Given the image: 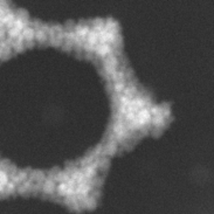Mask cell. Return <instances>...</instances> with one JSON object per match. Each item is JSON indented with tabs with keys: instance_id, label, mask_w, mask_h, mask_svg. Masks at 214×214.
<instances>
[{
	"instance_id": "4",
	"label": "cell",
	"mask_w": 214,
	"mask_h": 214,
	"mask_svg": "<svg viewBox=\"0 0 214 214\" xmlns=\"http://www.w3.org/2000/svg\"><path fill=\"white\" fill-rule=\"evenodd\" d=\"M126 86V81H117V82H113V91L115 94H121L123 89Z\"/></svg>"
},
{
	"instance_id": "1",
	"label": "cell",
	"mask_w": 214,
	"mask_h": 214,
	"mask_svg": "<svg viewBox=\"0 0 214 214\" xmlns=\"http://www.w3.org/2000/svg\"><path fill=\"white\" fill-rule=\"evenodd\" d=\"M42 192L46 194H53L55 192V182L52 178H46L42 184Z\"/></svg>"
},
{
	"instance_id": "7",
	"label": "cell",
	"mask_w": 214,
	"mask_h": 214,
	"mask_svg": "<svg viewBox=\"0 0 214 214\" xmlns=\"http://www.w3.org/2000/svg\"><path fill=\"white\" fill-rule=\"evenodd\" d=\"M16 190H15V184L13 182H7L5 185V193L7 194H11V193H14Z\"/></svg>"
},
{
	"instance_id": "10",
	"label": "cell",
	"mask_w": 214,
	"mask_h": 214,
	"mask_svg": "<svg viewBox=\"0 0 214 214\" xmlns=\"http://www.w3.org/2000/svg\"><path fill=\"white\" fill-rule=\"evenodd\" d=\"M26 191H28V190H27V188L25 187L24 185H21V186H19V187L16 188V192L20 193V194H24V193L26 192Z\"/></svg>"
},
{
	"instance_id": "9",
	"label": "cell",
	"mask_w": 214,
	"mask_h": 214,
	"mask_svg": "<svg viewBox=\"0 0 214 214\" xmlns=\"http://www.w3.org/2000/svg\"><path fill=\"white\" fill-rule=\"evenodd\" d=\"M18 176H19V178H20L21 182L27 179V173H26V172H19V173H18Z\"/></svg>"
},
{
	"instance_id": "8",
	"label": "cell",
	"mask_w": 214,
	"mask_h": 214,
	"mask_svg": "<svg viewBox=\"0 0 214 214\" xmlns=\"http://www.w3.org/2000/svg\"><path fill=\"white\" fill-rule=\"evenodd\" d=\"M103 150H104V145L102 144H98L96 146V148H95V150L92 151V152H94V153H95V156H96V157H101L102 156V152H103Z\"/></svg>"
},
{
	"instance_id": "6",
	"label": "cell",
	"mask_w": 214,
	"mask_h": 214,
	"mask_svg": "<svg viewBox=\"0 0 214 214\" xmlns=\"http://www.w3.org/2000/svg\"><path fill=\"white\" fill-rule=\"evenodd\" d=\"M67 190H68V186H67V182H60L59 187H58V193H59L60 195H67Z\"/></svg>"
},
{
	"instance_id": "2",
	"label": "cell",
	"mask_w": 214,
	"mask_h": 214,
	"mask_svg": "<svg viewBox=\"0 0 214 214\" xmlns=\"http://www.w3.org/2000/svg\"><path fill=\"white\" fill-rule=\"evenodd\" d=\"M150 125L153 128H165L166 126V118L163 115H157L152 116L150 121Z\"/></svg>"
},
{
	"instance_id": "5",
	"label": "cell",
	"mask_w": 214,
	"mask_h": 214,
	"mask_svg": "<svg viewBox=\"0 0 214 214\" xmlns=\"http://www.w3.org/2000/svg\"><path fill=\"white\" fill-rule=\"evenodd\" d=\"M149 110H150L151 116H157V115H161V113H163V107H160V105H151L149 108Z\"/></svg>"
},
{
	"instance_id": "3",
	"label": "cell",
	"mask_w": 214,
	"mask_h": 214,
	"mask_svg": "<svg viewBox=\"0 0 214 214\" xmlns=\"http://www.w3.org/2000/svg\"><path fill=\"white\" fill-rule=\"evenodd\" d=\"M137 91H138V87H137V86H131V84H126L122 92H123V95H125V96L128 97V98L132 100V98L136 96Z\"/></svg>"
}]
</instances>
